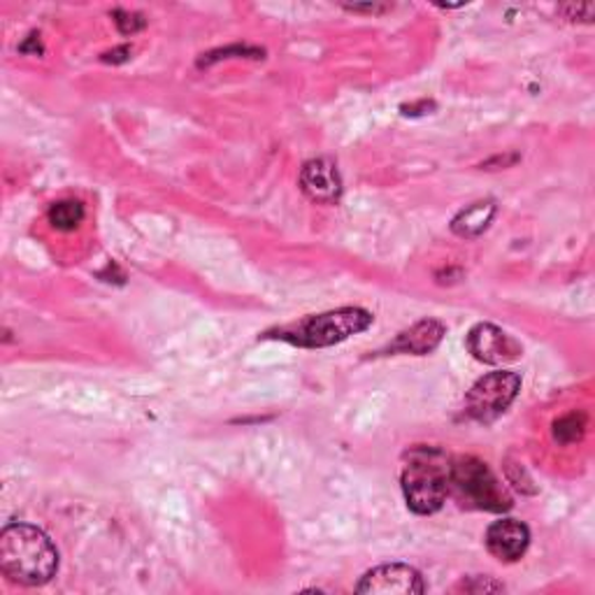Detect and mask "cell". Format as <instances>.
Returning a JSON list of instances; mask_svg holds the SVG:
<instances>
[{
  "mask_svg": "<svg viewBox=\"0 0 595 595\" xmlns=\"http://www.w3.org/2000/svg\"><path fill=\"white\" fill-rule=\"evenodd\" d=\"M0 570L17 584L42 586L56 575L59 552L35 525L12 523L0 533Z\"/></svg>",
  "mask_w": 595,
  "mask_h": 595,
  "instance_id": "6da1fadb",
  "label": "cell"
},
{
  "mask_svg": "<svg viewBox=\"0 0 595 595\" xmlns=\"http://www.w3.org/2000/svg\"><path fill=\"white\" fill-rule=\"evenodd\" d=\"M451 461L447 453L432 447H417L407 456L403 468V493L407 508L417 514H435L449 495Z\"/></svg>",
  "mask_w": 595,
  "mask_h": 595,
  "instance_id": "7a4b0ae2",
  "label": "cell"
},
{
  "mask_svg": "<svg viewBox=\"0 0 595 595\" xmlns=\"http://www.w3.org/2000/svg\"><path fill=\"white\" fill-rule=\"evenodd\" d=\"M370 324H373L370 312L358 310V307H342L335 312L312 314L303 319V322L278 328L272 337L291 342V345L295 347L316 349V347L337 345V342L365 331Z\"/></svg>",
  "mask_w": 595,
  "mask_h": 595,
  "instance_id": "3957f363",
  "label": "cell"
},
{
  "mask_svg": "<svg viewBox=\"0 0 595 595\" xmlns=\"http://www.w3.org/2000/svg\"><path fill=\"white\" fill-rule=\"evenodd\" d=\"M449 491L470 510L484 512H508L512 508L510 493L502 489L495 474L474 456H459L451 461Z\"/></svg>",
  "mask_w": 595,
  "mask_h": 595,
  "instance_id": "277c9868",
  "label": "cell"
},
{
  "mask_svg": "<svg viewBox=\"0 0 595 595\" xmlns=\"http://www.w3.org/2000/svg\"><path fill=\"white\" fill-rule=\"evenodd\" d=\"M521 388V377L510 370H498L479 379L466 396L468 417L482 424L495 421L505 411Z\"/></svg>",
  "mask_w": 595,
  "mask_h": 595,
  "instance_id": "5b68a950",
  "label": "cell"
},
{
  "mask_svg": "<svg viewBox=\"0 0 595 595\" xmlns=\"http://www.w3.org/2000/svg\"><path fill=\"white\" fill-rule=\"evenodd\" d=\"M358 593H379V595H415L424 593V580L415 567L403 565V563H392V565H379L370 570L365 575L358 586Z\"/></svg>",
  "mask_w": 595,
  "mask_h": 595,
  "instance_id": "8992f818",
  "label": "cell"
},
{
  "mask_svg": "<svg viewBox=\"0 0 595 595\" xmlns=\"http://www.w3.org/2000/svg\"><path fill=\"white\" fill-rule=\"evenodd\" d=\"M466 345H468V352L477 361L489 363V365L510 363V361L519 358V354H521L516 342L505 331H500L498 326H491V324L474 326L468 335Z\"/></svg>",
  "mask_w": 595,
  "mask_h": 595,
  "instance_id": "52a82bcc",
  "label": "cell"
},
{
  "mask_svg": "<svg viewBox=\"0 0 595 595\" xmlns=\"http://www.w3.org/2000/svg\"><path fill=\"white\" fill-rule=\"evenodd\" d=\"M529 544H531L529 525L516 521V519H500V521L491 523L489 531H487L489 552L505 563L519 561L525 554Z\"/></svg>",
  "mask_w": 595,
  "mask_h": 595,
  "instance_id": "ba28073f",
  "label": "cell"
},
{
  "mask_svg": "<svg viewBox=\"0 0 595 595\" xmlns=\"http://www.w3.org/2000/svg\"><path fill=\"white\" fill-rule=\"evenodd\" d=\"M301 189L314 202L333 205L342 196V179L337 166L328 158H314L301 170Z\"/></svg>",
  "mask_w": 595,
  "mask_h": 595,
  "instance_id": "9c48e42d",
  "label": "cell"
},
{
  "mask_svg": "<svg viewBox=\"0 0 595 595\" xmlns=\"http://www.w3.org/2000/svg\"><path fill=\"white\" fill-rule=\"evenodd\" d=\"M442 335H445V326L440 322H432V319H426V322H419V324L411 326L407 333H403L394 342L392 349L424 356L440 345Z\"/></svg>",
  "mask_w": 595,
  "mask_h": 595,
  "instance_id": "30bf717a",
  "label": "cell"
},
{
  "mask_svg": "<svg viewBox=\"0 0 595 595\" xmlns=\"http://www.w3.org/2000/svg\"><path fill=\"white\" fill-rule=\"evenodd\" d=\"M495 215V202L493 200H482V202H474L470 205L468 210H463L459 217L453 219L451 228L456 236L461 238H474L479 233H484L491 219Z\"/></svg>",
  "mask_w": 595,
  "mask_h": 595,
  "instance_id": "8fae6325",
  "label": "cell"
},
{
  "mask_svg": "<svg viewBox=\"0 0 595 595\" xmlns=\"http://www.w3.org/2000/svg\"><path fill=\"white\" fill-rule=\"evenodd\" d=\"M82 219H84V208L77 200L54 202L50 210V221L54 228H59V231H75V228L82 223Z\"/></svg>",
  "mask_w": 595,
  "mask_h": 595,
  "instance_id": "7c38bea8",
  "label": "cell"
},
{
  "mask_svg": "<svg viewBox=\"0 0 595 595\" xmlns=\"http://www.w3.org/2000/svg\"><path fill=\"white\" fill-rule=\"evenodd\" d=\"M584 428H586L584 415H567L554 424V440L561 445L577 442L582 440Z\"/></svg>",
  "mask_w": 595,
  "mask_h": 595,
  "instance_id": "4fadbf2b",
  "label": "cell"
},
{
  "mask_svg": "<svg viewBox=\"0 0 595 595\" xmlns=\"http://www.w3.org/2000/svg\"><path fill=\"white\" fill-rule=\"evenodd\" d=\"M117 24L122 29V33H135V31H140L145 27V19H133V14L126 19H117Z\"/></svg>",
  "mask_w": 595,
  "mask_h": 595,
  "instance_id": "5bb4252c",
  "label": "cell"
},
{
  "mask_svg": "<svg viewBox=\"0 0 595 595\" xmlns=\"http://www.w3.org/2000/svg\"><path fill=\"white\" fill-rule=\"evenodd\" d=\"M468 591H502V584H495L491 580H484V582H479L477 586H466Z\"/></svg>",
  "mask_w": 595,
  "mask_h": 595,
  "instance_id": "9a60e30c",
  "label": "cell"
},
{
  "mask_svg": "<svg viewBox=\"0 0 595 595\" xmlns=\"http://www.w3.org/2000/svg\"><path fill=\"white\" fill-rule=\"evenodd\" d=\"M347 10H354V12H382L386 8H382V6H349Z\"/></svg>",
  "mask_w": 595,
  "mask_h": 595,
  "instance_id": "2e32d148",
  "label": "cell"
}]
</instances>
